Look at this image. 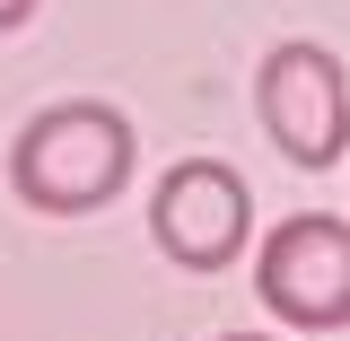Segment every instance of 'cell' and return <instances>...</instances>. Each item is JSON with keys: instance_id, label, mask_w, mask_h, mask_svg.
I'll use <instances>...</instances> for the list:
<instances>
[{"instance_id": "1", "label": "cell", "mask_w": 350, "mask_h": 341, "mask_svg": "<svg viewBox=\"0 0 350 341\" xmlns=\"http://www.w3.org/2000/svg\"><path fill=\"white\" fill-rule=\"evenodd\" d=\"M131 158H140L131 114L96 105V96H62L36 123H18V140H9V193L44 219H88L131 184Z\"/></svg>"}, {"instance_id": "2", "label": "cell", "mask_w": 350, "mask_h": 341, "mask_svg": "<svg viewBox=\"0 0 350 341\" xmlns=\"http://www.w3.org/2000/svg\"><path fill=\"white\" fill-rule=\"evenodd\" d=\"M254 105H262V131L289 167H333L350 149V70L342 53L324 44H271L254 70Z\"/></svg>"}, {"instance_id": "3", "label": "cell", "mask_w": 350, "mask_h": 341, "mask_svg": "<svg viewBox=\"0 0 350 341\" xmlns=\"http://www.w3.org/2000/svg\"><path fill=\"white\" fill-rule=\"evenodd\" d=\"M254 298L298 333H342L350 324V219L333 210L280 219L254 254Z\"/></svg>"}, {"instance_id": "4", "label": "cell", "mask_w": 350, "mask_h": 341, "mask_svg": "<svg viewBox=\"0 0 350 341\" xmlns=\"http://www.w3.org/2000/svg\"><path fill=\"white\" fill-rule=\"evenodd\" d=\"M245 228H254V193L228 158H184L167 167L158 202H149V236L158 254L184 262V271H228L245 254Z\"/></svg>"}, {"instance_id": "5", "label": "cell", "mask_w": 350, "mask_h": 341, "mask_svg": "<svg viewBox=\"0 0 350 341\" xmlns=\"http://www.w3.org/2000/svg\"><path fill=\"white\" fill-rule=\"evenodd\" d=\"M27 18H36V0H0V36H9V27H27Z\"/></svg>"}, {"instance_id": "6", "label": "cell", "mask_w": 350, "mask_h": 341, "mask_svg": "<svg viewBox=\"0 0 350 341\" xmlns=\"http://www.w3.org/2000/svg\"><path fill=\"white\" fill-rule=\"evenodd\" d=\"M219 341H262V333H219Z\"/></svg>"}]
</instances>
